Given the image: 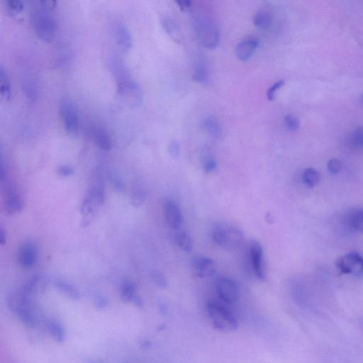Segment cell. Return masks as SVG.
Segmentation results:
<instances>
[{"label":"cell","instance_id":"cell-1","mask_svg":"<svg viewBox=\"0 0 363 363\" xmlns=\"http://www.w3.org/2000/svg\"><path fill=\"white\" fill-rule=\"evenodd\" d=\"M56 2L54 1H38L32 12V24L36 35L42 41H54L56 34V22L51 10Z\"/></svg>","mask_w":363,"mask_h":363},{"label":"cell","instance_id":"cell-2","mask_svg":"<svg viewBox=\"0 0 363 363\" xmlns=\"http://www.w3.org/2000/svg\"><path fill=\"white\" fill-rule=\"evenodd\" d=\"M117 82V92L121 101L129 108L140 106L143 102L142 89L125 71L122 65L112 67Z\"/></svg>","mask_w":363,"mask_h":363},{"label":"cell","instance_id":"cell-3","mask_svg":"<svg viewBox=\"0 0 363 363\" xmlns=\"http://www.w3.org/2000/svg\"><path fill=\"white\" fill-rule=\"evenodd\" d=\"M214 242L226 251H236L244 242V234L236 226L231 224H218L212 234Z\"/></svg>","mask_w":363,"mask_h":363},{"label":"cell","instance_id":"cell-4","mask_svg":"<svg viewBox=\"0 0 363 363\" xmlns=\"http://www.w3.org/2000/svg\"><path fill=\"white\" fill-rule=\"evenodd\" d=\"M206 311L211 322L217 329L233 331L238 327V323L234 314L222 304L210 301L206 306Z\"/></svg>","mask_w":363,"mask_h":363},{"label":"cell","instance_id":"cell-5","mask_svg":"<svg viewBox=\"0 0 363 363\" xmlns=\"http://www.w3.org/2000/svg\"><path fill=\"white\" fill-rule=\"evenodd\" d=\"M195 33L198 36L199 41L209 49H215L219 43V32L217 25L209 17L199 15L195 17Z\"/></svg>","mask_w":363,"mask_h":363},{"label":"cell","instance_id":"cell-6","mask_svg":"<svg viewBox=\"0 0 363 363\" xmlns=\"http://www.w3.org/2000/svg\"><path fill=\"white\" fill-rule=\"evenodd\" d=\"M59 112L63 122L65 130L71 136H77L79 132L78 111L71 99L63 98L59 105Z\"/></svg>","mask_w":363,"mask_h":363},{"label":"cell","instance_id":"cell-7","mask_svg":"<svg viewBox=\"0 0 363 363\" xmlns=\"http://www.w3.org/2000/svg\"><path fill=\"white\" fill-rule=\"evenodd\" d=\"M336 265L342 274L355 276L363 274V257L356 253H351L340 257Z\"/></svg>","mask_w":363,"mask_h":363},{"label":"cell","instance_id":"cell-8","mask_svg":"<svg viewBox=\"0 0 363 363\" xmlns=\"http://www.w3.org/2000/svg\"><path fill=\"white\" fill-rule=\"evenodd\" d=\"M216 291L225 303L232 305L239 298V290L234 281L228 277H220L216 282Z\"/></svg>","mask_w":363,"mask_h":363},{"label":"cell","instance_id":"cell-9","mask_svg":"<svg viewBox=\"0 0 363 363\" xmlns=\"http://www.w3.org/2000/svg\"><path fill=\"white\" fill-rule=\"evenodd\" d=\"M250 255L254 268V273L258 280L263 281L266 278L263 250L257 240H254L250 244Z\"/></svg>","mask_w":363,"mask_h":363},{"label":"cell","instance_id":"cell-10","mask_svg":"<svg viewBox=\"0 0 363 363\" xmlns=\"http://www.w3.org/2000/svg\"><path fill=\"white\" fill-rule=\"evenodd\" d=\"M192 268L195 275L201 278L210 277L217 271L215 261L212 259L203 255L194 257L192 261Z\"/></svg>","mask_w":363,"mask_h":363},{"label":"cell","instance_id":"cell-11","mask_svg":"<svg viewBox=\"0 0 363 363\" xmlns=\"http://www.w3.org/2000/svg\"><path fill=\"white\" fill-rule=\"evenodd\" d=\"M164 213L166 222L169 227L176 229L181 226L182 223V214L181 207L176 201L172 200H166L164 203Z\"/></svg>","mask_w":363,"mask_h":363},{"label":"cell","instance_id":"cell-12","mask_svg":"<svg viewBox=\"0 0 363 363\" xmlns=\"http://www.w3.org/2000/svg\"><path fill=\"white\" fill-rule=\"evenodd\" d=\"M5 212L9 215H13L20 212L23 209V201L16 190L12 186L6 189Z\"/></svg>","mask_w":363,"mask_h":363},{"label":"cell","instance_id":"cell-13","mask_svg":"<svg viewBox=\"0 0 363 363\" xmlns=\"http://www.w3.org/2000/svg\"><path fill=\"white\" fill-rule=\"evenodd\" d=\"M115 38L118 46L123 51H128L132 46V36L127 25L119 21L115 26Z\"/></svg>","mask_w":363,"mask_h":363},{"label":"cell","instance_id":"cell-14","mask_svg":"<svg viewBox=\"0 0 363 363\" xmlns=\"http://www.w3.org/2000/svg\"><path fill=\"white\" fill-rule=\"evenodd\" d=\"M259 46V42L255 38L244 40L240 42L236 46V54L240 61H248L255 54Z\"/></svg>","mask_w":363,"mask_h":363},{"label":"cell","instance_id":"cell-15","mask_svg":"<svg viewBox=\"0 0 363 363\" xmlns=\"http://www.w3.org/2000/svg\"><path fill=\"white\" fill-rule=\"evenodd\" d=\"M91 139L101 150L109 151L112 148V141L106 129L101 127L91 128Z\"/></svg>","mask_w":363,"mask_h":363},{"label":"cell","instance_id":"cell-16","mask_svg":"<svg viewBox=\"0 0 363 363\" xmlns=\"http://www.w3.org/2000/svg\"><path fill=\"white\" fill-rule=\"evenodd\" d=\"M18 262L24 268H30L33 266L36 259V252L32 243H25L21 245L18 249Z\"/></svg>","mask_w":363,"mask_h":363},{"label":"cell","instance_id":"cell-17","mask_svg":"<svg viewBox=\"0 0 363 363\" xmlns=\"http://www.w3.org/2000/svg\"><path fill=\"white\" fill-rule=\"evenodd\" d=\"M163 28L173 41L179 43L181 40L182 32L179 24L171 17H164L161 21Z\"/></svg>","mask_w":363,"mask_h":363},{"label":"cell","instance_id":"cell-18","mask_svg":"<svg viewBox=\"0 0 363 363\" xmlns=\"http://www.w3.org/2000/svg\"><path fill=\"white\" fill-rule=\"evenodd\" d=\"M146 200V192L142 182L136 181L133 184L131 204L135 208L142 206Z\"/></svg>","mask_w":363,"mask_h":363},{"label":"cell","instance_id":"cell-19","mask_svg":"<svg viewBox=\"0 0 363 363\" xmlns=\"http://www.w3.org/2000/svg\"><path fill=\"white\" fill-rule=\"evenodd\" d=\"M272 12L268 9H262L256 13L254 18V24L260 29H268L272 24Z\"/></svg>","mask_w":363,"mask_h":363},{"label":"cell","instance_id":"cell-20","mask_svg":"<svg viewBox=\"0 0 363 363\" xmlns=\"http://www.w3.org/2000/svg\"><path fill=\"white\" fill-rule=\"evenodd\" d=\"M0 91L1 97L5 100H9L12 97V89H11L10 80L7 71L4 67L0 66Z\"/></svg>","mask_w":363,"mask_h":363},{"label":"cell","instance_id":"cell-21","mask_svg":"<svg viewBox=\"0 0 363 363\" xmlns=\"http://www.w3.org/2000/svg\"><path fill=\"white\" fill-rule=\"evenodd\" d=\"M175 242L178 247L184 252L190 253L192 251L193 241H192V237L185 231H181L177 234L175 236Z\"/></svg>","mask_w":363,"mask_h":363},{"label":"cell","instance_id":"cell-22","mask_svg":"<svg viewBox=\"0 0 363 363\" xmlns=\"http://www.w3.org/2000/svg\"><path fill=\"white\" fill-rule=\"evenodd\" d=\"M203 126L206 132L213 137H218L221 134V126L215 116H209L206 118Z\"/></svg>","mask_w":363,"mask_h":363},{"label":"cell","instance_id":"cell-23","mask_svg":"<svg viewBox=\"0 0 363 363\" xmlns=\"http://www.w3.org/2000/svg\"><path fill=\"white\" fill-rule=\"evenodd\" d=\"M320 174L313 167L306 169L303 173V181L310 188L316 187L320 181Z\"/></svg>","mask_w":363,"mask_h":363},{"label":"cell","instance_id":"cell-24","mask_svg":"<svg viewBox=\"0 0 363 363\" xmlns=\"http://www.w3.org/2000/svg\"><path fill=\"white\" fill-rule=\"evenodd\" d=\"M55 286L61 292L66 294L68 297L73 299H78L80 298V292L78 290L71 284L68 283L64 281H58L55 283Z\"/></svg>","mask_w":363,"mask_h":363},{"label":"cell","instance_id":"cell-25","mask_svg":"<svg viewBox=\"0 0 363 363\" xmlns=\"http://www.w3.org/2000/svg\"><path fill=\"white\" fill-rule=\"evenodd\" d=\"M349 223L354 230L363 234V209L354 211L350 216Z\"/></svg>","mask_w":363,"mask_h":363},{"label":"cell","instance_id":"cell-26","mask_svg":"<svg viewBox=\"0 0 363 363\" xmlns=\"http://www.w3.org/2000/svg\"><path fill=\"white\" fill-rule=\"evenodd\" d=\"M47 328L50 334L55 341L62 342L64 340V330L58 323L50 322L47 324Z\"/></svg>","mask_w":363,"mask_h":363},{"label":"cell","instance_id":"cell-27","mask_svg":"<svg viewBox=\"0 0 363 363\" xmlns=\"http://www.w3.org/2000/svg\"><path fill=\"white\" fill-rule=\"evenodd\" d=\"M136 285L131 282H127L124 284L122 290V301L124 302H133V298L136 296Z\"/></svg>","mask_w":363,"mask_h":363},{"label":"cell","instance_id":"cell-28","mask_svg":"<svg viewBox=\"0 0 363 363\" xmlns=\"http://www.w3.org/2000/svg\"><path fill=\"white\" fill-rule=\"evenodd\" d=\"M24 3L21 0H8L5 1V8L11 16L21 13L24 9Z\"/></svg>","mask_w":363,"mask_h":363},{"label":"cell","instance_id":"cell-29","mask_svg":"<svg viewBox=\"0 0 363 363\" xmlns=\"http://www.w3.org/2000/svg\"><path fill=\"white\" fill-rule=\"evenodd\" d=\"M192 77L193 80L198 83H206L208 80V72L206 66L203 64H199L195 67Z\"/></svg>","mask_w":363,"mask_h":363},{"label":"cell","instance_id":"cell-30","mask_svg":"<svg viewBox=\"0 0 363 363\" xmlns=\"http://www.w3.org/2000/svg\"><path fill=\"white\" fill-rule=\"evenodd\" d=\"M351 142L355 148L363 150V127L355 128L352 133Z\"/></svg>","mask_w":363,"mask_h":363},{"label":"cell","instance_id":"cell-31","mask_svg":"<svg viewBox=\"0 0 363 363\" xmlns=\"http://www.w3.org/2000/svg\"><path fill=\"white\" fill-rule=\"evenodd\" d=\"M109 181L111 182V185H112L113 188L116 192H123L124 188H125L124 182L119 178V175L115 172L111 171V170L109 172Z\"/></svg>","mask_w":363,"mask_h":363},{"label":"cell","instance_id":"cell-32","mask_svg":"<svg viewBox=\"0 0 363 363\" xmlns=\"http://www.w3.org/2000/svg\"><path fill=\"white\" fill-rule=\"evenodd\" d=\"M150 277H151V280L157 285L158 288H162V289H165L167 288V279H166V277L163 273L157 271H152L150 272Z\"/></svg>","mask_w":363,"mask_h":363},{"label":"cell","instance_id":"cell-33","mask_svg":"<svg viewBox=\"0 0 363 363\" xmlns=\"http://www.w3.org/2000/svg\"><path fill=\"white\" fill-rule=\"evenodd\" d=\"M285 122L288 128L291 131H295L299 129L300 122L296 116L288 114L285 116Z\"/></svg>","mask_w":363,"mask_h":363},{"label":"cell","instance_id":"cell-34","mask_svg":"<svg viewBox=\"0 0 363 363\" xmlns=\"http://www.w3.org/2000/svg\"><path fill=\"white\" fill-rule=\"evenodd\" d=\"M284 85H285V81L284 80H279V81L273 84L272 86L267 91V98H268V100L272 101L274 99V97H275L276 92L280 88H282Z\"/></svg>","mask_w":363,"mask_h":363},{"label":"cell","instance_id":"cell-35","mask_svg":"<svg viewBox=\"0 0 363 363\" xmlns=\"http://www.w3.org/2000/svg\"><path fill=\"white\" fill-rule=\"evenodd\" d=\"M327 168H328V172L331 174H337L339 173L342 168V162L339 159H333L330 160L327 164Z\"/></svg>","mask_w":363,"mask_h":363},{"label":"cell","instance_id":"cell-36","mask_svg":"<svg viewBox=\"0 0 363 363\" xmlns=\"http://www.w3.org/2000/svg\"><path fill=\"white\" fill-rule=\"evenodd\" d=\"M168 151L170 156L173 158H178L179 157L181 153V145H180L178 141L174 140L169 144Z\"/></svg>","mask_w":363,"mask_h":363},{"label":"cell","instance_id":"cell-37","mask_svg":"<svg viewBox=\"0 0 363 363\" xmlns=\"http://www.w3.org/2000/svg\"><path fill=\"white\" fill-rule=\"evenodd\" d=\"M217 167V161L215 158H208L204 163V169L206 173H212Z\"/></svg>","mask_w":363,"mask_h":363},{"label":"cell","instance_id":"cell-38","mask_svg":"<svg viewBox=\"0 0 363 363\" xmlns=\"http://www.w3.org/2000/svg\"><path fill=\"white\" fill-rule=\"evenodd\" d=\"M57 173L60 176L66 178V177H69L71 175H73L74 171L72 167H69V166L61 165L58 167Z\"/></svg>","mask_w":363,"mask_h":363},{"label":"cell","instance_id":"cell-39","mask_svg":"<svg viewBox=\"0 0 363 363\" xmlns=\"http://www.w3.org/2000/svg\"><path fill=\"white\" fill-rule=\"evenodd\" d=\"M176 4L178 7L181 9L182 12H187L190 10L192 7V1L188 0H182V1H176Z\"/></svg>","mask_w":363,"mask_h":363},{"label":"cell","instance_id":"cell-40","mask_svg":"<svg viewBox=\"0 0 363 363\" xmlns=\"http://www.w3.org/2000/svg\"><path fill=\"white\" fill-rule=\"evenodd\" d=\"M7 242V236H6V233L4 231L3 228L1 227L0 229V243L1 245H4Z\"/></svg>","mask_w":363,"mask_h":363},{"label":"cell","instance_id":"cell-41","mask_svg":"<svg viewBox=\"0 0 363 363\" xmlns=\"http://www.w3.org/2000/svg\"><path fill=\"white\" fill-rule=\"evenodd\" d=\"M97 306H98L99 307H101V308H102V307H105V306H106L107 301L105 300V299H104L103 297H98L97 299Z\"/></svg>","mask_w":363,"mask_h":363},{"label":"cell","instance_id":"cell-42","mask_svg":"<svg viewBox=\"0 0 363 363\" xmlns=\"http://www.w3.org/2000/svg\"><path fill=\"white\" fill-rule=\"evenodd\" d=\"M133 302L135 304V305L139 306V307H141V306H143L142 299H141V298L139 297V296H135V297L133 298Z\"/></svg>","mask_w":363,"mask_h":363},{"label":"cell","instance_id":"cell-43","mask_svg":"<svg viewBox=\"0 0 363 363\" xmlns=\"http://www.w3.org/2000/svg\"><path fill=\"white\" fill-rule=\"evenodd\" d=\"M362 102H363V97H362Z\"/></svg>","mask_w":363,"mask_h":363}]
</instances>
